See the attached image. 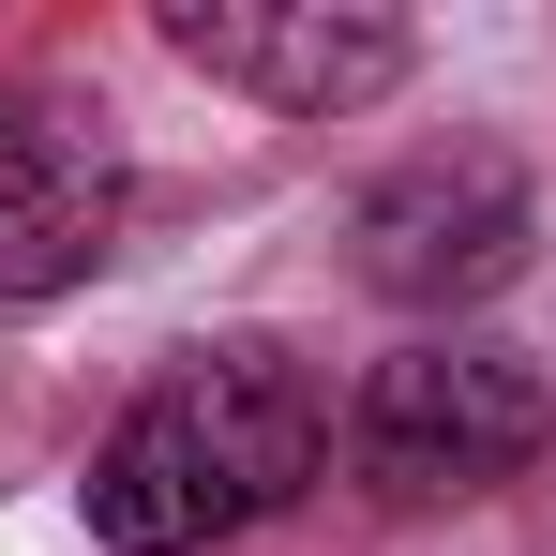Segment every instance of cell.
<instances>
[{
    "instance_id": "3957f363",
    "label": "cell",
    "mask_w": 556,
    "mask_h": 556,
    "mask_svg": "<svg viewBox=\"0 0 556 556\" xmlns=\"http://www.w3.org/2000/svg\"><path fill=\"white\" fill-rule=\"evenodd\" d=\"M527 241H542V195H527V166L496 136H437L391 181H362V211H346V271L376 301H406V316H437V331L527 271Z\"/></svg>"
},
{
    "instance_id": "5b68a950",
    "label": "cell",
    "mask_w": 556,
    "mask_h": 556,
    "mask_svg": "<svg viewBox=\"0 0 556 556\" xmlns=\"http://www.w3.org/2000/svg\"><path fill=\"white\" fill-rule=\"evenodd\" d=\"M151 46L271 121H346L421 76V30L391 0H151Z\"/></svg>"
},
{
    "instance_id": "6da1fadb",
    "label": "cell",
    "mask_w": 556,
    "mask_h": 556,
    "mask_svg": "<svg viewBox=\"0 0 556 556\" xmlns=\"http://www.w3.org/2000/svg\"><path fill=\"white\" fill-rule=\"evenodd\" d=\"M316 466H331L316 362L271 346V331H211V346H181L105 421L76 511H91L105 556H211V542H241V527H271Z\"/></svg>"
},
{
    "instance_id": "7a4b0ae2",
    "label": "cell",
    "mask_w": 556,
    "mask_h": 556,
    "mask_svg": "<svg viewBox=\"0 0 556 556\" xmlns=\"http://www.w3.org/2000/svg\"><path fill=\"white\" fill-rule=\"evenodd\" d=\"M556 452V376L496 331H406L346 391V481L391 511H466Z\"/></svg>"
},
{
    "instance_id": "277c9868",
    "label": "cell",
    "mask_w": 556,
    "mask_h": 556,
    "mask_svg": "<svg viewBox=\"0 0 556 556\" xmlns=\"http://www.w3.org/2000/svg\"><path fill=\"white\" fill-rule=\"evenodd\" d=\"M136 211V151L105 91L76 76H0V301H61L121 256Z\"/></svg>"
}]
</instances>
